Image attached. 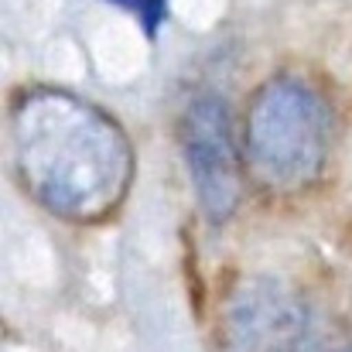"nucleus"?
I'll use <instances>...</instances> for the list:
<instances>
[{"mask_svg":"<svg viewBox=\"0 0 352 352\" xmlns=\"http://www.w3.org/2000/svg\"><path fill=\"white\" fill-rule=\"evenodd\" d=\"M14 168L28 195L69 223H103L133 182V147L117 120L65 89H31L10 110Z\"/></svg>","mask_w":352,"mask_h":352,"instance_id":"1","label":"nucleus"},{"mask_svg":"<svg viewBox=\"0 0 352 352\" xmlns=\"http://www.w3.org/2000/svg\"><path fill=\"white\" fill-rule=\"evenodd\" d=\"M332 137L329 100L301 76H274L246 107L243 161L260 188L294 195L322 178Z\"/></svg>","mask_w":352,"mask_h":352,"instance_id":"2","label":"nucleus"},{"mask_svg":"<svg viewBox=\"0 0 352 352\" xmlns=\"http://www.w3.org/2000/svg\"><path fill=\"white\" fill-rule=\"evenodd\" d=\"M315 315L277 277H243L219 311V352H305Z\"/></svg>","mask_w":352,"mask_h":352,"instance_id":"3","label":"nucleus"},{"mask_svg":"<svg viewBox=\"0 0 352 352\" xmlns=\"http://www.w3.org/2000/svg\"><path fill=\"white\" fill-rule=\"evenodd\" d=\"M182 157L199 195V206L212 223L230 219L243 195V147L236 144L233 117L212 93L195 96L178 123Z\"/></svg>","mask_w":352,"mask_h":352,"instance_id":"4","label":"nucleus"},{"mask_svg":"<svg viewBox=\"0 0 352 352\" xmlns=\"http://www.w3.org/2000/svg\"><path fill=\"white\" fill-rule=\"evenodd\" d=\"M305 352H352V332L336 318L315 315V325H311Z\"/></svg>","mask_w":352,"mask_h":352,"instance_id":"5","label":"nucleus"},{"mask_svg":"<svg viewBox=\"0 0 352 352\" xmlns=\"http://www.w3.org/2000/svg\"><path fill=\"white\" fill-rule=\"evenodd\" d=\"M140 24H144V31L147 34H154L157 28H161V21H164V10H168V0H120Z\"/></svg>","mask_w":352,"mask_h":352,"instance_id":"6","label":"nucleus"}]
</instances>
